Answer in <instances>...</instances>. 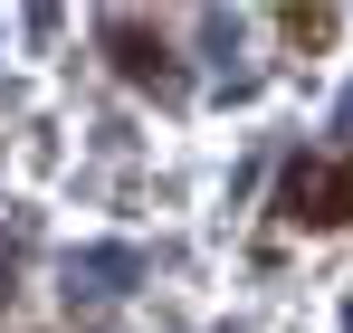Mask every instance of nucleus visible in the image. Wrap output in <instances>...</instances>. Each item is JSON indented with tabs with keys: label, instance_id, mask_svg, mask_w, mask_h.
<instances>
[{
	"label": "nucleus",
	"instance_id": "1",
	"mask_svg": "<svg viewBox=\"0 0 353 333\" xmlns=\"http://www.w3.org/2000/svg\"><path fill=\"white\" fill-rule=\"evenodd\" d=\"M277 219H287V228H344L353 219V162H334V153L287 162V181H277Z\"/></svg>",
	"mask_w": 353,
	"mask_h": 333
},
{
	"label": "nucleus",
	"instance_id": "2",
	"mask_svg": "<svg viewBox=\"0 0 353 333\" xmlns=\"http://www.w3.org/2000/svg\"><path fill=\"white\" fill-rule=\"evenodd\" d=\"M105 48L134 86H172V48H163V29H143V19H105Z\"/></svg>",
	"mask_w": 353,
	"mask_h": 333
},
{
	"label": "nucleus",
	"instance_id": "3",
	"mask_svg": "<svg viewBox=\"0 0 353 333\" xmlns=\"http://www.w3.org/2000/svg\"><path fill=\"white\" fill-rule=\"evenodd\" d=\"M277 29H287L296 48H325L334 39V10H277Z\"/></svg>",
	"mask_w": 353,
	"mask_h": 333
}]
</instances>
